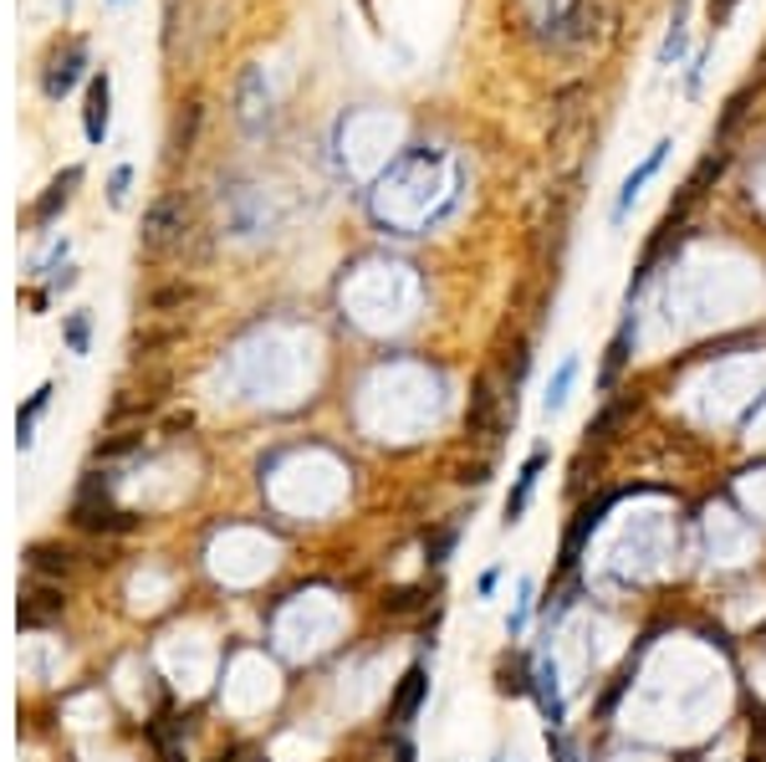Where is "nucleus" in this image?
I'll list each match as a JSON object with an SVG mask.
<instances>
[{
	"mask_svg": "<svg viewBox=\"0 0 766 762\" xmlns=\"http://www.w3.org/2000/svg\"><path fill=\"white\" fill-rule=\"evenodd\" d=\"M628 339H634V318H624V328H618V339H613V348H608V364H603V389L618 379V368H624V358H628Z\"/></svg>",
	"mask_w": 766,
	"mask_h": 762,
	"instance_id": "16",
	"label": "nucleus"
},
{
	"mask_svg": "<svg viewBox=\"0 0 766 762\" xmlns=\"http://www.w3.org/2000/svg\"><path fill=\"white\" fill-rule=\"evenodd\" d=\"M639 655H644V640H639V645H634V655H628V661H624V670H618V676H613V686H608V691H603V701H598V717H613V706H618V696H624L628 686H634V670H639Z\"/></svg>",
	"mask_w": 766,
	"mask_h": 762,
	"instance_id": "13",
	"label": "nucleus"
},
{
	"mask_svg": "<svg viewBox=\"0 0 766 762\" xmlns=\"http://www.w3.org/2000/svg\"><path fill=\"white\" fill-rule=\"evenodd\" d=\"M77 180H83V170H67V174H62V180H56L52 190H46L42 205H36V221H52L56 205H67V195H72V184H77Z\"/></svg>",
	"mask_w": 766,
	"mask_h": 762,
	"instance_id": "17",
	"label": "nucleus"
},
{
	"mask_svg": "<svg viewBox=\"0 0 766 762\" xmlns=\"http://www.w3.org/2000/svg\"><path fill=\"white\" fill-rule=\"evenodd\" d=\"M624 415H628V405H608V410H603L598 420L587 425V436H593V440H608V430H613L618 420H624Z\"/></svg>",
	"mask_w": 766,
	"mask_h": 762,
	"instance_id": "21",
	"label": "nucleus"
},
{
	"mask_svg": "<svg viewBox=\"0 0 766 762\" xmlns=\"http://www.w3.org/2000/svg\"><path fill=\"white\" fill-rule=\"evenodd\" d=\"M56 609H62V599H56V593H36V604L21 609V624H42L46 614H56Z\"/></svg>",
	"mask_w": 766,
	"mask_h": 762,
	"instance_id": "19",
	"label": "nucleus"
},
{
	"mask_svg": "<svg viewBox=\"0 0 766 762\" xmlns=\"http://www.w3.org/2000/svg\"><path fill=\"white\" fill-rule=\"evenodd\" d=\"M424 696H430V670H424V665H409L404 680H399V691H393V701H389V721H393V727L414 721L419 706H424Z\"/></svg>",
	"mask_w": 766,
	"mask_h": 762,
	"instance_id": "6",
	"label": "nucleus"
},
{
	"mask_svg": "<svg viewBox=\"0 0 766 762\" xmlns=\"http://www.w3.org/2000/svg\"><path fill=\"white\" fill-rule=\"evenodd\" d=\"M669 149H675V143H669V139H659L655 149H649V159H644L639 170H628L624 190H618V200H613V221H624V215L634 211V200H639V190H644V184H649V180H655V170H659V164H665V154H669Z\"/></svg>",
	"mask_w": 766,
	"mask_h": 762,
	"instance_id": "8",
	"label": "nucleus"
},
{
	"mask_svg": "<svg viewBox=\"0 0 766 762\" xmlns=\"http://www.w3.org/2000/svg\"><path fill=\"white\" fill-rule=\"evenodd\" d=\"M108 98H112V87H108V72H103L87 87V114H83V128L93 143H103V133H108Z\"/></svg>",
	"mask_w": 766,
	"mask_h": 762,
	"instance_id": "10",
	"label": "nucleus"
},
{
	"mask_svg": "<svg viewBox=\"0 0 766 762\" xmlns=\"http://www.w3.org/2000/svg\"><path fill=\"white\" fill-rule=\"evenodd\" d=\"M613 502H618V496H598V502H587V507L568 523V533H562V548H558V573H572V568H578V558H583V548L593 543V533L603 527V517H608Z\"/></svg>",
	"mask_w": 766,
	"mask_h": 762,
	"instance_id": "2",
	"label": "nucleus"
},
{
	"mask_svg": "<svg viewBox=\"0 0 766 762\" xmlns=\"http://www.w3.org/2000/svg\"><path fill=\"white\" fill-rule=\"evenodd\" d=\"M72 523L83 527V533H133L139 517L118 512L108 502V476H87L83 492H77V507H72Z\"/></svg>",
	"mask_w": 766,
	"mask_h": 762,
	"instance_id": "1",
	"label": "nucleus"
},
{
	"mask_svg": "<svg viewBox=\"0 0 766 762\" xmlns=\"http://www.w3.org/2000/svg\"><path fill=\"white\" fill-rule=\"evenodd\" d=\"M67 339H72V348H77V353L87 348V318H72V328H67Z\"/></svg>",
	"mask_w": 766,
	"mask_h": 762,
	"instance_id": "23",
	"label": "nucleus"
},
{
	"mask_svg": "<svg viewBox=\"0 0 766 762\" xmlns=\"http://www.w3.org/2000/svg\"><path fill=\"white\" fill-rule=\"evenodd\" d=\"M572 379H578V358H562L558 364V374H552V384H547V415H558L562 405H568V395H572Z\"/></svg>",
	"mask_w": 766,
	"mask_h": 762,
	"instance_id": "14",
	"label": "nucleus"
},
{
	"mask_svg": "<svg viewBox=\"0 0 766 762\" xmlns=\"http://www.w3.org/2000/svg\"><path fill=\"white\" fill-rule=\"evenodd\" d=\"M174 230H184V211H180V200H159L149 211V221H143V240L149 246H164Z\"/></svg>",
	"mask_w": 766,
	"mask_h": 762,
	"instance_id": "11",
	"label": "nucleus"
},
{
	"mask_svg": "<svg viewBox=\"0 0 766 762\" xmlns=\"http://www.w3.org/2000/svg\"><path fill=\"white\" fill-rule=\"evenodd\" d=\"M128 195V170H118L112 174V200H123Z\"/></svg>",
	"mask_w": 766,
	"mask_h": 762,
	"instance_id": "24",
	"label": "nucleus"
},
{
	"mask_svg": "<svg viewBox=\"0 0 766 762\" xmlns=\"http://www.w3.org/2000/svg\"><path fill=\"white\" fill-rule=\"evenodd\" d=\"M547 752H552V762H578V752H572V742L562 732H547Z\"/></svg>",
	"mask_w": 766,
	"mask_h": 762,
	"instance_id": "22",
	"label": "nucleus"
},
{
	"mask_svg": "<svg viewBox=\"0 0 766 762\" xmlns=\"http://www.w3.org/2000/svg\"><path fill=\"white\" fill-rule=\"evenodd\" d=\"M465 430L490 440L501 430V395H496V374H481L471 389V410H465Z\"/></svg>",
	"mask_w": 766,
	"mask_h": 762,
	"instance_id": "4",
	"label": "nucleus"
},
{
	"mask_svg": "<svg viewBox=\"0 0 766 762\" xmlns=\"http://www.w3.org/2000/svg\"><path fill=\"white\" fill-rule=\"evenodd\" d=\"M236 114L246 128H261L266 118H271V87H266V77L256 67L240 72V83H236Z\"/></svg>",
	"mask_w": 766,
	"mask_h": 762,
	"instance_id": "5",
	"label": "nucleus"
},
{
	"mask_svg": "<svg viewBox=\"0 0 766 762\" xmlns=\"http://www.w3.org/2000/svg\"><path fill=\"white\" fill-rule=\"evenodd\" d=\"M547 471V451L537 446V451L521 461V471H516V486H511V496H506V527H516L521 517H527V507H531V492H537V476Z\"/></svg>",
	"mask_w": 766,
	"mask_h": 762,
	"instance_id": "7",
	"label": "nucleus"
},
{
	"mask_svg": "<svg viewBox=\"0 0 766 762\" xmlns=\"http://www.w3.org/2000/svg\"><path fill=\"white\" fill-rule=\"evenodd\" d=\"M531 696H537V706H542L547 727L558 732L562 727V691H558V661H537V670H531Z\"/></svg>",
	"mask_w": 766,
	"mask_h": 762,
	"instance_id": "9",
	"label": "nucleus"
},
{
	"mask_svg": "<svg viewBox=\"0 0 766 762\" xmlns=\"http://www.w3.org/2000/svg\"><path fill=\"white\" fill-rule=\"evenodd\" d=\"M684 42H690V36H684V6L680 11H675V26H669V36H665V52H659V62H680L684 57Z\"/></svg>",
	"mask_w": 766,
	"mask_h": 762,
	"instance_id": "18",
	"label": "nucleus"
},
{
	"mask_svg": "<svg viewBox=\"0 0 766 762\" xmlns=\"http://www.w3.org/2000/svg\"><path fill=\"white\" fill-rule=\"evenodd\" d=\"M531 670H537V665L531 661H521V655H516V661H501V670H496V686H501V696H531Z\"/></svg>",
	"mask_w": 766,
	"mask_h": 762,
	"instance_id": "12",
	"label": "nucleus"
},
{
	"mask_svg": "<svg viewBox=\"0 0 766 762\" xmlns=\"http://www.w3.org/2000/svg\"><path fill=\"white\" fill-rule=\"evenodd\" d=\"M83 67H87V46H83V42L56 46L52 57H46L42 93H46V98H67L72 87H77V77H83Z\"/></svg>",
	"mask_w": 766,
	"mask_h": 762,
	"instance_id": "3",
	"label": "nucleus"
},
{
	"mask_svg": "<svg viewBox=\"0 0 766 762\" xmlns=\"http://www.w3.org/2000/svg\"><path fill=\"white\" fill-rule=\"evenodd\" d=\"M455 543H460V533L455 527H434V533H424V564H450V552H455Z\"/></svg>",
	"mask_w": 766,
	"mask_h": 762,
	"instance_id": "15",
	"label": "nucleus"
},
{
	"mask_svg": "<svg viewBox=\"0 0 766 762\" xmlns=\"http://www.w3.org/2000/svg\"><path fill=\"white\" fill-rule=\"evenodd\" d=\"M424 599H430L424 589H399L389 599V614H414V609H424Z\"/></svg>",
	"mask_w": 766,
	"mask_h": 762,
	"instance_id": "20",
	"label": "nucleus"
}]
</instances>
